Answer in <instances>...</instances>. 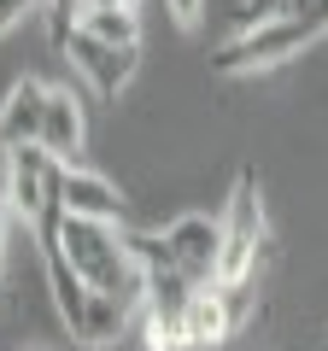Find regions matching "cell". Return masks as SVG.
Listing matches in <instances>:
<instances>
[{
  "label": "cell",
  "instance_id": "cell-10",
  "mask_svg": "<svg viewBox=\"0 0 328 351\" xmlns=\"http://www.w3.org/2000/svg\"><path fill=\"white\" fill-rule=\"evenodd\" d=\"M41 106H47V88L41 82H12L6 88V106H0V147H30V141L41 135Z\"/></svg>",
  "mask_w": 328,
  "mask_h": 351
},
{
  "label": "cell",
  "instance_id": "cell-5",
  "mask_svg": "<svg viewBox=\"0 0 328 351\" xmlns=\"http://www.w3.org/2000/svg\"><path fill=\"white\" fill-rule=\"evenodd\" d=\"M164 246H170V263H176V276L194 281V287H211L217 281V246H223V228L211 217L188 211L176 223L164 228Z\"/></svg>",
  "mask_w": 328,
  "mask_h": 351
},
{
  "label": "cell",
  "instance_id": "cell-9",
  "mask_svg": "<svg viewBox=\"0 0 328 351\" xmlns=\"http://www.w3.org/2000/svg\"><path fill=\"white\" fill-rule=\"evenodd\" d=\"M41 152H53L59 164H71V152L82 147V106H76L71 88H47V106H41Z\"/></svg>",
  "mask_w": 328,
  "mask_h": 351
},
{
  "label": "cell",
  "instance_id": "cell-11",
  "mask_svg": "<svg viewBox=\"0 0 328 351\" xmlns=\"http://www.w3.org/2000/svg\"><path fill=\"white\" fill-rule=\"evenodd\" d=\"M129 311H135L129 299L94 293V299H89V316H82V328H76V339H82V346H112V339H124V328H129Z\"/></svg>",
  "mask_w": 328,
  "mask_h": 351
},
{
  "label": "cell",
  "instance_id": "cell-18",
  "mask_svg": "<svg viewBox=\"0 0 328 351\" xmlns=\"http://www.w3.org/2000/svg\"><path fill=\"white\" fill-rule=\"evenodd\" d=\"M6 211H12V205H6V164H0V223H6Z\"/></svg>",
  "mask_w": 328,
  "mask_h": 351
},
{
  "label": "cell",
  "instance_id": "cell-14",
  "mask_svg": "<svg viewBox=\"0 0 328 351\" xmlns=\"http://www.w3.org/2000/svg\"><path fill=\"white\" fill-rule=\"evenodd\" d=\"M240 29H253V24H270V18H288V0H240Z\"/></svg>",
  "mask_w": 328,
  "mask_h": 351
},
{
  "label": "cell",
  "instance_id": "cell-13",
  "mask_svg": "<svg viewBox=\"0 0 328 351\" xmlns=\"http://www.w3.org/2000/svg\"><path fill=\"white\" fill-rule=\"evenodd\" d=\"M53 12V41H65L71 29H82V18H89V0H47Z\"/></svg>",
  "mask_w": 328,
  "mask_h": 351
},
{
  "label": "cell",
  "instance_id": "cell-8",
  "mask_svg": "<svg viewBox=\"0 0 328 351\" xmlns=\"http://www.w3.org/2000/svg\"><path fill=\"white\" fill-rule=\"evenodd\" d=\"M59 211L65 217H89V223H112L124 228V193L94 170H71L65 164V182H59Z\"/></svg>",
  "mask_w": 328,
  "mask_h": 351
},
{
  "label": "cell",
  "instance_id": "cell-12",
  "mask_svg": "<svg viewBox=\"0 0 328 351\" xmlns=\"http://www.w3.org/2000/svg\"><path fill=\"white\" fill-rule=\"evenodd\" d=\"M82 29H89L94 41H106V47H135L141 41V18L124 12V6H89Z\"/></svg>",
  "mask_w": 328,
  "mask_h": 351
},
{
  "label": "cell",
  "instance_id": "cell-17",
  "mask_svg": "<svg viewBox=\"0 0 328 351\" xmlns=\"http://www.w3.org/2000/svg\"><path fill=\"white\" fill-rule=\"evenodd\" d=\"M200 6H205V0H170V12H176V24H194V18H200Z\"/></svg>",
  "mask_w": 328,
  "mask_h": 351
},
{
  "label": "cell",
  "instance_id": "cell-6",
  "mask_svg": "<svg viewBox=\"0 0 328 351\" xmlns=\"http://www.w3.org/2000/svg\"><path fill=\"white\" fill-rule=\"evenodd\" d=\"M59 47H65V59H71L76 71L89 76V88H94V94H106V100L135 76V47H106V41H94L89 29H71Z\"/></svg>",
  "mask_w": 328,
  "mask_h": 351
},
{
  "label": "cell",
  "instance_id": "cell-20",
  "mask_svg": "<svg viewBox=\"0 0 328 351\" xmlns=\"http://www.w3.org/2000/svg\"><path fill=\"white\" fill-rule=\"evenodd\" d=\"M0 258H6V240H0Z\"/></svg>",
  "mask_w": 328,
  "mask_h": 351
},
{
  "label": "cell",
  "instance_id": "cell-3",
  "mask_svg": "<svg viewBox=\"0 0 328 351\" xmlns=\"http://www.w3.org/2000/svg\"><path fill=\"white\" fill-rule=\"evenodd\" d=\"M316 41V29L305 18H270V24H253V29H235L229 41L211 47V71L223 76H240V71H264V64H281L293 53H305Z\"/></svg>",
  "mask_w": 328,
  "mask_h": 351
},
{
  "label": "cell",
  "instance_id": "cell-15",
  "mask_svg": "<svg viewBox=\"0 0 328 351\" xmlns=\"http://www.w3.org/2000/svg\"><path fill=\"white\" fill-rule=\"evenodd\" d=\"M288 12H293V18H305L316 36L328 29V0H288Z\"/></svg>",
  "mask_w": 328,
  "mask_h": 351
},
{
  "label": "cell",
  "instance_id": "cell-2",
  "mask_svg": "<svg viewBox=\"0 0 328 351\" xmlns=\"http://www.w3.org/2000/svg\"><path fill=\"white\" fill-rule=\"evenodd\" d=\"M217 228H223V246H217V281L211 287H246V276L258 269V246H264V199H258L253 170H240Z\"/></svg>",
  "mask_w": 328,
  "mask_h": 351
},
{
  "label": "cell",
  "instance_id": "cell-4",
  "mask_svg": "<svg viewBox=\"0 0 328 351\" xmlns=\"http://www.w3.org/2000/svg\"><path fill=\"white\" fill-rule=\"evenodd\" d=\"M59 182H65V164L53 158V152H41L36 141L6 152V205H12V217H24L30 228H41L47 217H59Z\"/></svg>",
  "mask_w": 328,
  "mask_h": 351
},
{
  "label": "cell",
  "instance_id": "cell-1",
  "mask_svg": "<svg viewBox=\"0 0 328 351\" xmlns=\"http://www.w3.org/2000/svg\"><path fill=\"white\" fill-rule=\"evenodd\" d=\"M59 252L94 293H112V299L141 304V269L124 252V228L89 223V217H59Z\"/></svg>",
  "mask_w": 328,
  "mask_h": 351
},
{
  "label": "cell",
  "instance_id": "cell-7",
  "mask_svg": "<svg viewBox=\"0 0 328 351\" xmlns=\"http://www.w3.org/2000/svg\"><path fill=\"white\" fill-rule=\"evenodd\" d=\"M246 322V287H200L188 304V346H223Z\"/></svg>",
  "mask_w": 328,
  "mask_h": 351
},
{
  "label": "cell",
  "instance_id": "cell-16",
  "mask_svg": "<svg viewBox=\"0 0 328 351\" xmlns=\"http://www.w3.org/2000/svg\"><path fill=\"white\" fill-rule=\"evenodd\" d=\"M24 12H36V0H0V36H6Z\"/></svg>",
  "mask_w": 328,
  "mask_h": 351
},
{
  "label": "cell",
  "instance_id": "cell-19",
  "mask_svg": "<svg viewBox=\"0 0 328 351\" xmlns=\"http://www.w3.org/2000/svg\"><path fill=\"white\" fill-rule=\"evenodd\" d=\"M89 6H124V12H135V0H89Z\"/></svg>",
  "mask_w": 328,
  "mask_h": 351
}]
</instances>
